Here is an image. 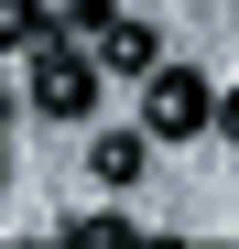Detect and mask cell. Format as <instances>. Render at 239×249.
<instances>
[{
	"label": "cell",
	"mask_w": 239,
	"mask_h": 249,
	"mask_svg": "<svg viewBox=\"0 0 239 249\" xmlns=\"http://www.w3.org/2000/svg\"><path fill=\"white\" fill-rule=\"evenodd\" d=\"M33 108H44V119H87V108H98V54L33 44Z\"/></svg>",
	"instance_id": "cell-1"
},
{
	"label": "cell",
	"mask_w": 239,
	"mask_h": 249,
	"mask_svg": "<svg viewBox=\"0 0 239 249\" xmlns=\"http://www.w3.org/2000/svg\"><path fill=\"white\" fill-rule=\"evenodd\" d=\"M141 130H152V141H185V130H207V76H185V65H152V76H141Z\"/></svg>",
	"instance_id": "cell-2"
},
{
	"label": "cell",
	"mask_w": 239,
	"mask_h": 249,
	"mask_svg": "<svg viewBox=\"0 0 239 249\" xmlns=\"http://www.w3.org/2000/svg\"><path fill=\"white\" fill-rule=\"evenodd\" d=\"M98 65H120V76H152V65H163V44H152V22H131V11H120V22L98 33Z\"/></svg>",
	"instance_id": "cell-3"
},
{
	"label": "cell",
	"mask_w": 239,
	"mask_h": 249,
	"mask_svg": "<svg viewBox=\"0 0 239 249\" xmlns=\"http://www.w3.org/2000/svg\"><path fill=\"white\" fill-rule=\"evenodd\" d=\"M22 44H55V11H44V0H0V54H22Z\"/></svg>",
	"instance_id": "cell-4"
},
{
	"label": "cell",
	"mask_w": 239,
	"mask_h": 249,
	"mask_svg": "<svg viewBox=\"0 0 239 249\" xmlns=\"http://www.w3.org/2000/svg\"><path fill=\"white\" fill-rule=\"evenodd\" d=\"M87 162H98V184H131L141 162H152V141H141V130H109V141H98Z\"/></svg>",
	"instance_id": "cell-5"
},
{
	"label": "cell",
	"mask_w": 239,
	"mask_h": 249,
	"mask_svg": "<svg viewBox=\"0 0 239 249\" xmlns=\"http://www.w3.org/2000/svg\"><path fill=\"white\" fill-rule=\"evenodd\" d=\"M65 249H152V228H131V217H76Z\"/></svg>",
	"instance_id": "cell-6"
},
{
	"label": "cell",
	"mask_w": 239,
	"mask_h": 249,
	"mask_svg": "<svg viewBox=\"0 0 239 249\" xmlns=\"http://www.w3.org/2000/svg\"><path fill=\"white\" fill-rule=\"evenodd\" d=\"M65 22H76V33H109V22H120V0H65Z\"/></svg>",
	"instance_id": "cell-7"
},
{
	"label": "cell",
	"mask_w": 239,
	"mask_h": 249,
	"mask_svg": "<svg viewBox=\"0 0 239 249\" xmlns=\"http://www.w3.org/2000/svg\"><path fill=\"white\" fill-rule=\"evenodd\" d=\"M218 130H228V141H239V87H228V98H218Z\"/></svg>",
	"instance_id": "cell-8"
}]
</instances>
